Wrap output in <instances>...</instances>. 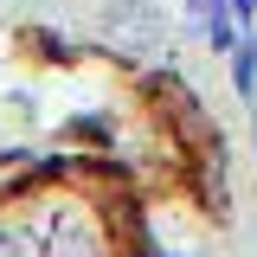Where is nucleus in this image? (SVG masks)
<instances>
[{"label": "nucleus", "mask_w": 257, "mask_h": 257, "mask_svg": "<svg viewBox=\"0 0 257 257\" xmlns=\"http://www.w3.org/2000/svg\"><path fill=\"white\" fill-rule=\"evenodd\" d=\"M231 13H244V20H257V0H231Z\"/></svg>", "instance_id": "obj_5"}, {"label": "nucleus", "mask_w": 257, "mask_h": 257, "mask_svg": "<svg viewBox=\"0 0 257 257\" xmlns=\"http://www.w3.org/2000/svg\"><path fill=\"white\" fill-rule=\"evenodd\" d=\"M231 84H238V96L257 90V39H238L231 45Z\"/></svg>", "instance_id": "obj_2"}, {"label": "nucleus", "mask_w": 257, "mask_h": 257, "mask_svg": "<svg viewBox=\"0 0 257 257\" xmlns=\"http://www.w3.org/2000/svg\"><path fill=\"white\" fill-rule=\"evenodd\" d=\"M103 39L116 52H155L161 39H167V13H161L155 0H109L103 7Z\"/></svg>", "instance_id": "obj_1"}, {"label": "nucleus", "mask_w": 257, "mask_h": 257, "mask_svg": "<svg viewBox=\"0 0 257 257\" xmlns=\"http://www.w3.org/2000/svg\"><path fill=\"white\" fill-rule=\"evenodd\" d=\"M225 7H231V0H187V20H193V26H212Z\"/></svg>", "instance_id": "obj_4"}, {"label": "nucleus", "mask_w": 257, "mask_h": 257, "mask_svg": "<svg viewBox=\"0 0 257 257\" xmlns=\"http://www.w3.org/2000/svg\"><path fill=\"white\" fill-rule=\"evenodd\" d=\"M206 39H212V52H231V45H238V20H231V7L206 26Z\"/></svg>", "instance_id": "obj_3"}]
</instances>
